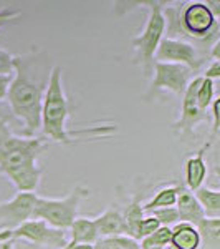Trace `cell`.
<instances>
[{"mask_svg":"<svg viewBox=\"0 0 220 249\" xmlns=\"http://www.w3.org/2000/svg\"><path fill=\"white\" fill-rule=\"evenodd\" d=\"M212 144L207 142L195 155L187 158L186 161V188L190 191H195L197 188L204 186L207 175H209V168L205 164V153L210 150Z\"/></svg>","mask_w":220,"mask_h":249,"instance_id":"obj_11","label":"cell"},{"mask_svg":"<svg viewBox=\"0 0 220 249\" xmlns=\"http://www.w3.org/2000/svg\"><path fill=\"white\" fill-rule=\"evenodd\" d=\"M15 124H20L23 130V124L15 118L14 111H12V108L9 107L7 100H0V131H10V133L18 135ZM23 135H25V131H23Z\"/></svg>","mask_w":220,"mask_h":249,"instance_id":"obj_23","label":"cell"},{"mask_svg":"<svg viewBox=\"0 0 220 249\" xmlns=\"http://www.w3.org/2000/svg\"><path fill=\"white\" fill-rule=\"evenodd\" d=\"M175 210H177L179 214V223H189L197 226L202 219H205V214H204L201 204L195 199L194 193L187 190L186 186L179 193L177 201H175Z\"/></svg>","mask_w":220,"mask_h":249,"instance_id":"obj_13","label":"cell"},{"mask_svg":"<svg viewBox=\"0 0 220 249\" xmlns=\"http://www.w3.org/2000/svg\"><path fill=\"white\" fill-rule=\"evenodd\" d=\"M37 195L35 193H17L10 201L0 203V231L15 230L20 224L31 219Z\"/></svg>","mask_w":220,"mask_h":249,"instance_id":"obj_10","label":"cell"},{"mask_svg":"<svg viewBox=\"0 0 220 249\" xmlns=\"http://www.w3.org/2000/svg\"><path fill=\"white\" fill-rule=\"evenodd\" d=\"M212 116V128L209 135V143L212 144L217 140V135L220 131V98H215L210 105V115Z\"/></svg>","mask_w":220,"mask_h":249,"instance_id":"obj_26","label":"cell"},{"mask_svg":"<svg viewBox=\"0 0 220 249\" xmlns=\"http://www.w3.org/2000/svg\"><path fill=\"white\" fill-rule=\"evenodd\" d=\"M154 62L177 63L190 68L192 71H197L205 62V50L184 40L164 37L154 53Z\"/></svg>","mask_w":220,"mask_h":249,"instance_id":"obj_9","label":"cell"},{"mask_svg":"<svg viewBox=\"0 0 220 249\" xmlns=\"http://www.w3.org/2000/svg\"><path fill=\"white\" fill-rule=\"evenodd\" d=\"M202 78L212 80V82H217L220 78V62L219 60H210V63L205 67V70L202 71L201 75Z\"/></svg>","mask_w":220,"mask_h":249,"instance_id":"obj_28","label":"cell"},{"mask_svg":"<svg viewBox=\"0 0 220 249\" xmlns=\"http://www.w3.org/2000/svg\"><path fill=\"white\" fill-rule=\"evenodd\" d=\"M201 249H220V219L205 218L197 224Z\"/></svg>","mask_w":220,"mask_h":249,"instance_id":"obj_18","label":"cell"},{"mask_svg":"<svg viewBox=\"0 0 220 249\" xmlns=\"http://www.w3.org/2000/svg\"><path fill=\"white\" fill-rule=\"evenodd\" d=\"M0 249H20L18 243L15 241H7V243H0Z\"/></svg>","mask_w":220,"mask_h":249,"instance_id":"obj_32","label":"cell"},{"mask_svg":"<svg viewBox=\"0 0 220 249\" xmlns=\"http://www.w3.org/2000/svg\"><path fill=\"white\" fill-rule=\"evenodd\" d=\"M153 218L157 219V223L161 226H166V228H173L175 224L179 223V214H177V210L175 206H171V208H159V210H154V211H149Z\"/></svg>","mask_w":220,"mask_h":249,"instance_id":"obj_24","label":"cell"},{"mask_svg":"<svg viewBox=\"0 0 220 249\" xmlns=\"http://www.w3.org/2000/svg\"><path fill=\"white\" fill-rule=\"evenodd\" d=\"M91 191L83 184H77L65 198H40L37 196L31 219H40L50 228L68 231L78 218L79 204L90 198Z\"/></svg>","mask_w":220,"mask_h":249,"instance_id":"obj_5","label":"cell"},{"mask_svg":"<svg viewBox=\"0 0 220 249\" xmlns=\"http://www.w3.org/2000/svg\"><path fill=\"white\" fill-rule=\"evenodd\" d=\"M14 75H0V100H5Z\"/></svg>","mask_w":220,"mask_h":249,"instance_id":"obj_30","label":"cell"},{"mask_svg":"<svg viewBox=\"0 0 220 249\" xmlns=\"http://www.w3.org/2000/svg\"><path fill=\"white\" fill-rule=\"evenodd\" d=\"M142 198L144 191H136V195L127 201V204L123 208V219H125V234L134 239L136 230H138L139 221L144 218L142 211Z\"/></svg>","mask_w":220,"mask_h":249,"instance_id":"obj_16","label":"cell"},{"mask_svg":"<svg viewBox=\"0 0 220 249\" xmlns=\"http://www.w3.org/2000/svg\"><path fill=\"white\" fill-rule=\"evenodd\" d=\"M99 238H111V236L125 234V219H123V208L119 204H110L98 218H93ZM126 236V234H125Z\"/></svg>","mask_w":220,"mask_h":249,"instance_id":"obj_12","label":"cell"},{"mask_svg":"<svg viewBox=\"0 0 220 249\" xmlns=\"http://www.w3.org/2000/svg\"><path fill=\"white\" fill-rule=\"evenodd\" d=\"M201 204L205 218H220V191L212 190L209 186H201L195 191H192Z\"/></svg>","mask_w":220,"mask_h":249,"instance_id":"obj_19","label":"cell"},{"mask_svg":"<svg viewBox=\"0 0 220 249\" xmlns=\"http://www.w3.org/2000/svg\"><path fill=\"white\" fill-rule=\"evenodd\" d=\"M171 248L173 249H201V236L194 224L177 223L171 228Z\"/></svg>","mask_w":220,"mask_h":249,"instance_id":"obj_14","label":"cell"},{"mask_svg":"<svg viewBox=\"0 0 220 249\" xmlns=\"http://www.w3.org/2000/svg\"><path fill=\"white\" fill-rule=\"evenodd\" d=\"M159 228H161V224L157 223V219L153 218V216H146V218H142L141 221H139L138 230H136L134 239L139 243L141 239L147 238V236H151L154 231H157Z\"/></svg>","mask_w":220,"mask_h":249,"instance_id":"obj_25","label":"cell"},{"mask_svg":"<svg viewBox=\"0 0 220 249\" xmlns=\"http://www.w3.org/2000/svg\"><path fill=\"white\" fill-rule=\"evenodd\" d=\"M182 184L181 183H174V184H166L162 186L161 190H157V193L142 204V211H154L159 210V208H171L175 206V201H177V196L179 193L182 190Z\"/></svg>","mask_w":220,"mask_h":249,"instance_id":"obj_17","label":"cell"},{"mask_svg":"<svg viewBox=\"0 0 220 249\" xmlns=\"http://www.w3.org/2000/svg\"><path fill=\"white\" fill-rule=\"evenodd\" d=\"M70 98L65 93L63 87V70L60 65H55L50 71L48 85L42 102V115H40V131L45 138L60 144H73L78 140H94L108 138L118 131L116 123H101L98 126L79 128V130H68L66 122L71 116Z\"/></svg>","mask_w":220,"mask_h":249,"instance_id":"obj_2","label":"cell"},{"mask_svg":"<svg viewBox=\"0 0 220 249\" xmlns=\"http://www.w3.org/2000/svg\"><path fill=\"white\" fill-rule=\"evenodd\" d=\"M63 249H93V246H91V244H71V243H68Z\"/></svg>","mask_w":220,"mask_h":249,"instance_id":"obj_31","label":"cell"},{"mask_svg":"<svg viewBox=\"0 0 220 249\" xmlns=\"http://www.w3.org/2000/svg\"><path fill=\"white\" fill-rule=\"evenodd\" d=\"M93 249H141L139 243L129 236H111V238H99L93 244Z\"/></svg>","mask_w":220,"mask_h":249,"instance_id":"obj_20","label":"cell"},{"mask_svg":"<svg viewBox=\"0 0 220 249\" xmlns=\"http://www.w3.org/2000/svg\"><path fill=\"white\" fill-rule=\"evenodd\" d=\"M169 2H157V0H144V2H116L114 12L123 17L127 12H131L136 7H146L149 10L144 23L142 30L139 32L138 37L131 40L134 48V63L139 65L144 71V77L153 75L154 67V53L157 50L159 43L164 38V30H166V18H164V7Z\"/></svg>","mask_w":220,"mask_h":249,"instance_id":"obj_4","label":"cell"},{"mask_svg":"<svg viewBox=\"0 0 220 249\" xmlns=\"http://www.w3.org/2000/svg\"><path fill=\"white\" fill-rule=\"evenodd\" d=\"M48 142L38 136H22L0 131V173L10 179L18 193H35L43 170L38 158Z\"/></svg>","mask_w":220,"mask_h":249,"instance_id":"obj_3","label":"cell"},{"mask_svg":"<svg viewBox=\"0 0 220 249\" xmlns=\"http://www.w3.org/2000/svg\"><path fill=\"white\" fill-rule=\"evenodd\" d=\"M22 15V12H17V10H10V9H2L0 10V29L3 25L10 22V20H15Z\"/></svg>","mask_w":220,"mask_h":249,"instance_id":"obj_29","label":"cell"},{"mask_svg":"<svg viewBox=\"0 0 220 249\" xmlns=\"http://www.w3.org/2000/svg\"><path fill=\"white\" fill-rule=\"evenodd\" d=\"M7 241H25L45 249H63L68 244V231L50 228L40 219H30L15 230L0 231V243Z\"/></svg>","mask_w":220,"mask_h":249,"instance_id":"obj_6","label":"cell"},{"mask_svg":"<svg viewBox=\"0 0 220 249\" xmlns=\"http://www.w3.org/2000/svg\"><path fill=\"white\" fill-rule=\"evenodd\" d=\"M50 71L51 68H48L38 48L14 57V78L5 100L15 118L23 124L25 136H35L40 131L42 102Z\"/></svg>","mask_w":220,"mask_h":249,"instance_id":"obj_1","label":"cell"},{"mask_svg":"<svg viewBox=\"0 0 220 249\" xmlns=\"http://www.w3.org/2000/svg\"><path fill=\"white\" fill-rule=\"evenodd\" d=\"M194 71L190 68L177 65V63H162L154 62L153 67V82L146 93L142 95V100L147 103L154 102L162 91H169L177 96H182L187 85L194 78Z\"/></svg>","mask_w":220,"mask_h":249,"instance_id":"obj_7","label":"cell"},{"mask_svg":"<svg viewBox=\"0 0 220 249\" xmlns=\"http://www.w3.org/2000/svg\"><path fill=\"white\" fill-rule=\"evenodd\" d=\"M202 77L201 75H195L194 78L189 82L186 91L181 96L182 103H181V116H179L177 122H174L171 124V130L174 131L179 138H195V128H197L199 123H209L210 116L207 111H202L197 105V100H195V91H197V87L201 83Z\"/></svg>","mask_w":220,"mask_h":249,"instance_id":"obj_8","label":"cell"},{"mask_svg":"<svg viewBox=\"0 0 220 249\" xmlns=\"http://www.w3.org/2000/svg\"><path fill=\"white\" fill-rule=\"evenodd\" d=\"M141 249H167L171 248V228L161 226L151 236L139 241Z\"/></svg>","mask_w":220,"mask_h":249,"instance_id":"obj_21","label":"cell"},{"mask_svg":"<svg viewBox=\"0 0 220 249\" xmlns=\"http://www.w3.org/2000/svg\"><path fill=\"white\" fill-rule=\"evenodd\" d=\"M14 57L0 47V75H14Z\"/></svg>","mask_w":220,"mask_h":249,"instance_id":"obj_27","label":"cell"},{"mask_svg":"<svg viewBox=\"0 0 220 249\" xmlns=\"http://www.w3.org/2000/svg\"><path fill=\"white\" fill-rule=\"evenodd\" d=\"M195 100L202 111H209L212 102L215 100V82L207 78H202L195 91Z\"/></svg>","mask_w":220,"mask_h":249,"instance_id":"obj_22","label":"cell"},{"mask_svg":"<svg viewBox=\"0 0 220 249\" xmlns=\"http://www.w3.org/2000/svg\"><path fill=\"white\" fill-rule=\"evenodd\" d=\"M68 243L71 244H93L99 239L93 218H77L68 230Z\"/></svg>","mask_w":220,"mask_h":249,"instance_id":"obj_15","label":"cell"}]
</instances>
